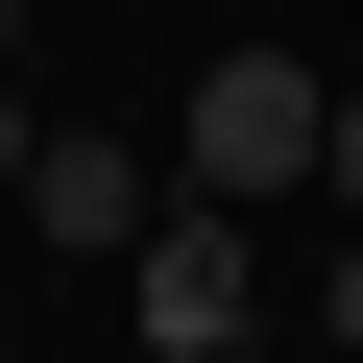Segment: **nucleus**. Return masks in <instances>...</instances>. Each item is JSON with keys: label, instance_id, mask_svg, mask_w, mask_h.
Wrapping results in <instances>:
<instances>
[{"label": "nucleus", "instance_id": "7ed1b4c3", "mask_svg": "<svg viewBox=\"0 0 363 363\" xmlns=\"http://www.w3.org/2000/svg\"><path fill=\"white\" fill-rule=\"evenodd\" d=\"M25 218H49L73 267H145L169 218H194V194H169V145H121V121H49V169H25Z\"/></svg>", "mask_w": 363, "mask_h": 363}, {"label": "nucleus", "instance_id": "20e7f679", "mask_svg": "<svg viewBox=\"0 0 363 363\" xmlns=\"http://www.w3.org/2000/svg\"><path fill=\"white\" fill-rule=\"evenodd\" d=\"M315 339H339V363H363V218H339V242H315Z\"/></svg>", "mask_w": 363, "mask_h": 363}, {"label": "nucleus", "instance_id": "39448f33", "mask_svg": "<svg viewBox=\"0 0 363 363\" xmlns=\"http://www.w3.org/2000/svg\"><path fill=\"white\" fill-rule=\"evenodd\" d=\"M315 194H339V218H363V97H339V169H315Z\"/></svg>", "mask_w": 363, "mask_h": 363}, {"label": "nucleus", "instance_id": "423d86ee", "mask_svg": "<svg viewBox=\"0 0 363 363\" xmlns=\"http://www.w3.org/2000/svg\"><path fill=\"white\" fill-rule=\"evenodd\" d=\"M0 97H25V0H0Z\"/></svg>", "mask_w": 363, "mask_h": 363}, {"label": "nucleus", "instance_id": "f257e3e1", "mask_svg": "<svg viewBox=\"0 0 363 363\" xmlns=\"http://www.w3.org/2000/svg\"><path fill=\"white\" fill-rule=\"evenodd\" d=\"M315 169H339V73H291V49H218L169 97V194L194 218H291Z\"/></svg>", "mask_w": 363, "mask_h": 363}, {"label": "nucleus", "instance_id": "f03ea898", "mask_svg": "<svg viewBox=\"0 0 363 363\" xmlns=\"http://www.w3.org/2000/svg\"><path fill=\"white\" fill-rule=\"evenodd\" d=\"M121 339H145V363H242V339H267V242H242V218H169V242L121 267Z\"/></svg>", "mask_w": 363, "mask_h": 363}]
</instances>
